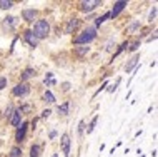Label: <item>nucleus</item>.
I'll use <instances>...</instances> for the list:
<instances>
[{"instance_id":"f257e3e1","label":"nucleus","mask_w":158,"mask_h":157,"mask_svg":"<svg viewBox=\"0 0 158 157\" xmlns=\"http://www.w3.org/2000/svg\"><path fill=\"white\" fill-rule=\"evenodd\" d=\"M95 39H97V28L95 27H87L73 39V44L75 45H88Z\"/></svg>"},{"instance_id":"f03ea898","label":"nucleus","mask_w":158,"mask_h":157,"mask_svg":"<svg viewBox=\"0 0 158 157\" xmlns=\"http://www.w3.org/2000/svg\"><path fill=\"white\" fill-rule=\"evenodd\" d=\"M32 32H33V35H35L38 40L45 39V37L50 33V24H48V20H47V19H38L37 22L33 24Z\"/></svg>"},{"instance_id":"7ed1b4c3","label":"nucleus","mask_w":158,"mask_h":157,"mask_svg":"<svg viewBox=\"0 0 158 157\" xmlns=\"http://www.w3.org/2000/svg\"><path fill=\"white\" fill-rule=\"evenodd\" d=\"M102 5V0H85V2H80L78 3V8L85 14H88V12H93L97 7Z\"/></svg>"},{"instance_id":"20e7f679","label":"nucleus","mask_w":158,"mask_h":157,"mask_svg":"<svg viewBox=\"0 0 158 157\" xmlns=\"http://www.w3.org/2000/svg\"><path fill=\"white\" fill-rule=\"evenodd\" d=\"M12 94H14L15 97H27L28 94H30V85H28L27 82H20L14 87Z\"/></svg>"},{"instance_id":"39448f33","label":"nucleus","mask_w":158,"mask_h":157,"mask_svg":"<svg viewBox=\"0 0 158 157\" xmlns=\"http://www.w3.org/2000/svg\"><path fill=\"white\" fill-rule=\"evenodd\" d=\"M60 147H62V154L63 157H70V147H72V141H70V135L67 132L62 134L60 139Z\"/></svg>"},{"instance_id":"423d86ee","label":"nucleus","mask_w":158,"mask_h":157,"mask_svg":"<svg viewBox=\"0 0 158 157\" xmlns=\"http://www.w3.org/2000/svg\"><path fill=\"white\" fill-rule=\"evenodd\" d=\"M27 129H28V122H22L19 127H17V132H15V142L17 144H22L27 137Z\"/></svg>"},{"instance_id":"0eeeda50","label":"nucleus","mask_w":158,"mask_h":157,"mask_svg":"<svg viewBox=\"0 0 158 157\" xmlns=\"http://www.w3.org/2000/svg\"><path fill=\"white\" fill-rule=\"evenodd\" d=\"M38 10L37 8H23L22 10V19L27 24H33V20H38Z\"/></svg>"},{"instance_id":"6e6552de","label":"nucleus","mask_w":158,"mask_h":157,"mask_svg":"<svg viewBox=\"0 0 158 157\" xmlns=\"http://www.w3.org/2000/svg\"><path fill=\"white\" fill-rule=\"evenodd\" d=\"M23 40L27 42V44L30 45L32 49H35V47H38V42H40V40H38V39H37L35 35H33L32 28H27V30L23 32Z\"/></svg>"},{"instance_id":"1a4fd4ad","label":"nucleus","mask_w":158,"mask_h":157,"mask_svg":"<svg viewBox=\"0 0 158 157\" xmlns=\"http://www.w3.org/2000/svg\"><path fill=\"white\" fill-rule=\"evenodd\" d=\"M17 17H12V15H8L5 17V19L2 20V27L5 28L7 32H12V30H15V27H17Z\"/></svg>"},{"instance_id":"9d476101","label":"nucleus","mask_w":158,"mask_h":157,"mask_svg":"<svg viewBox=\"0 0 158 157\" xmlns=\"http://www.w3.org/2000/svg\"><path fill=\"white\" fill-rule=\"evenodd\" d=\"M128 5V2H125V0H120V2H115L113 3V8L110 10V19H115V17H118V14L123 10Z\"/></svg>"},{"instance_id":"9b49d317","label":"nucleus","mask_w":158,"mask_h":157,"mask_svg":"<svg viewBox=\"0 0 158 157\" xmlns=\"http://www.w3.org/2000/svg\"><path fill=\"white\" fill-rule=\"evenodd\" d=\"M80 24H82V20H80V19L68 20V24H67V27H65V33H75L77 30H78Z\"/></svg>"},{"instance_id":"f8f14e48","label":"nucleus","mask_w":158,"mask_h":157,"mask_svg":"<svg viewBox=\"0 0 158 157\" xmlns=\"http://www.w3.org/2000/svg\"><path fill=\"white\" fill-rule=\"evenodd\" d=\"M22 116H23L22 110H20V109H15V110H14V114H12L10 119H8V122H10V124L14 125V127H19V125H20V122H22Z\"/></svg>"},{"instance_id":"ddd939ff","label":"nucleus","mask_w":158,"mask_h":157,"mask_svg":"<svg viewBox=\"0 0 158 157\" xmlns=\"http://www.w3.org/2000/svg\"><path fill=\"white\" fill-rule=\"evenodd\" d=\"M138 60H140V55H133V57L127 62V65H125V72H127V74L133 72L136 67H138Z\"/></svg>"},{"instance_id":"4468645a","label":"nucleus","mask_w":158,"mask_h":157,"mask_svg":"<svg viewBox=\"0 0 158 157\" xmlns=\"http://www.w3.org/2000/svg\"><path fill=\"white\" fill-rule=\"evenodd\" d=\"M35 75H37L35 69H25V70H23V74L20 75V80H22V82H25V80H28V79L35 77Z\"/></svg>"},{"instance_id":"2eb2a0df","label":"nucleus","mask_w":158,"mask_h":157,"mask_svg":"<svg viewBox=\"0 0 158 157\" xmlns=\"http://www.w3.org/2000/svg\"><path fill=\"white\" fill-rule=\"evenodd\" d=\"M68 109H70V102H63V104H60V105L57 107L58 116H67V114H68Z\"/></svg>"},{"instance_id":"dca6fc26","label":"nucleus","mask_w":158,"mask_h":157,"mask_svg":"<svg viewBox=\"0 0 158 157\" xmlns=\"http://www.w3.org/2000/svg\"><path fill=\"white\" fill-rule=\"evenodd\" d=\"M108 19H110V12H105V14L102 15V17H97V20H95V28L100 27V25L103 24V22H106Z\"/></svg>"},{"instance_id":"f3484780","label":"nucleus","mask_w":158,"mask_h":157,"mask_svg":"<svg viewBox=\"0 0 158 157\" xmlns=\"http://www.w3.org/2000/svg\"><path fill=\"white\" fill-rule=\"evenodd\" d=\"M44 82H45V85H57V80L53 79V74H52V72H48V74L45 75Z\"/></svg>"},{"instance_id":"a211bd4d","label":"nucleus","mask_w":158,"mask_h":157,"mask_svg":"<svg viewBox=\"0 0 158 157\" xmlns=\"http://www.w3.org/2000/svg\"><path fill=\"white\" fill-rule=\"evenodd\" d=\"M40 150H42V147L38 144H33L30 147V157H40Z\"/></svg>"},{"instance_id":"6ab92c4d","label":"nucleus","mask_w":158,"mask_h":157,"mask_svg":"<svg viewBox=\"0 0 158 157\" xmlns=\"http://www.w3.org/2000/svg\"><path fill=\"white\" fill-rule=\"evenodd\" d=\"M44 100H45V102H48V104H55V100H57V99H55V95L50 90H47L44 94Z\"/></svg>"},{"instance_id":"aec40b11","label":"nucleus","mask_w":158,"mask_h":157,"mask_svg":"<svg viewBox=\"0 0 158 157\" xmlns=\"http://www.w3.org/2000/svg\"><path fill=\"white\" fill-rule=\"evenodd\" d=\"M14 7V2L12 0H0V8L2 10H8V8Z\"/></svg>"},{"instance_id":"412c9836","label":"nucleus","mask_w":158,"mask_h":157,"mask_svg":"<svg viewBox=\"0 0 158 157\" xmlns=\"http://www.w3.org/2000/svg\"><path fill=\"white\" fill-rule=\"evenodd\" d=\"M136 28H140V22H138V20H133V22H131V24L127 27V32H128V33H133Z\"/></svg>"},{"instance_id":"4be33fe9","label":"nucleus","mask_w":158,"mask_h":157,"mask_svg":"<svg viewBox=\"0 0 158 157\" xmlns=\"http://www.w3.org/2000/svg\"><path fill=\"white\" fill-rule=\"evenodd\" d=\"M90 52V47H87V45H85V47H78V49H75V54L77 55H80V57H83L85 54H88Z\"/></svg>"},{"instance_id":"5701e85b","label":"nucleus","mask_w":158,"mask_h":157,"mask_svg":"<svg viewBox=\"0 0 158 157\" xmlns=\"http://www.w3.org/2000/svg\"><path fill=\"white\" fill-rule=\"evenodd\" d=\"M10 157H22V149H20L19 146H17V147H12Z\"/></svg>"},{"instance_id":"b1692460","label":"nucleus","mask_w":158,"mask_h":157,"mask_svg":"<svg viewBox=\"0 0 158 157\" xmlns=\"http://www.w3.org/2000/svg\"><path fill=\"white\" fill-rule=\"evenodd\" d=\"M97 120H98V116H95V117L92 119L90 125H88V129H87V134H92L93 132V129H95V125H97Z\"/></svg>"},{"instance_id":"393cba45","label":"nucleus","mask_w":158,"mask_h":157,"mask_svg":"<svg viewBox=\"0 0 158 157\" xmlns=\"http://www.w3.org/2000/svg\"><path fill=\"white\" fill-rule=\"evenodd\" d=\"M14 105H12V104H8V107L5 109V112H3V117H5V119H10V116H12V114H14Z\"/></svg>"},{"instance_id":"a878e982","label":"nucleus","mask_w":158,"mask_h":157,"mask_svg":"<svg viewBox=\"0 0 158 157\" xmlns=\"http://www.w3.org/2000/svg\"><path fill=\"white\" fill-rule=\"evenodd\" d=\"M156 19V7H152L150 14H148V22H153Z\"/></svg>"},{"instance_id":"bb28decb","label":"nucleus","mask_w":158,"mask_h":157,"mask_svg":"<svg viewBox=\"0 0 158 157\" xmlns=\"http://www.w3.org/2000/svg\"><path fill=\"white\" fill-rule=\"evenodd\" d=\"M83 130H85V120H80V124H78V129H77V132H78V135H80V137L83 135Z\"/></svg>"},{"instance_id":"cd10ccee","label":"nucleus","mask_w":158,"mask_h":157,"mask_svg":"<svg viewBox=\"0 0 158 157\" xmlns=\"http://www.w3.org/2000/svg\"><path fill=\"white\" fill-rule=\"evenodd\" d=\"M60 87H62V92H68V90L72 89V84H70V82H63Z\"/></svg>"},{"instance_id":"c85d7f7f","label":"nucleus","mask_w":158,"mask_h":157,"mask_svg":"<svg viewBox=\"0 0 158 157\" xmlns=\"http://www.w3.org/2000/svg\"><path fill=\"white\" fill-rule=\"evenodd\" d=\"M138 47H140V42H138V40H135L133 44H131L130 47H128V50H130V52H135V50L138 49Z\"/></svg>"},{"instance_id":"c756f323","label":"nucleus","mask_w":158,"mask_h":157,"mask_svg":"<svg viewBox=\"0 0 158 157\" xmlns=\"http://www.w3.org/2000/svg\"><path fill=\"white\" fill-rule=\"evenodd\" d=\"M120 80H122V79H120V77H118V79H117V82H115V85H112V87H110V89H108V92H112V94H113V92H115V90H117V87H118V84H120Z\"/></svg>"},{"instance_id":"7c9ffc66","label":"nucleus","mask_w":158,"mask_h":157,"mask_svg":"<svg viewBox=\"0 0 158 157\" xmlns=\"http://www.w3.org/2000/svg\"><path fill=\"white\" fill-rule=\"evenodd\" d=\"M7 87V79L5 77H0V90Z\"/></svg>"},{"instance_id":"2f4dec72","label":"nucleus","mask_w":158,"mask_h":157,"mask_svg":"<svg viewBox=\"0 0 158 157\" xmlns=\"http://www.w3.org/2000/svg\"><path fill=\"white\" fill-rule=\"evenodd\" d=\"M105 87H108V82H106V80H105V82H103V84H102V87H100V89H98V90L95 92V95H98V94H100V92H102V90H105Z\"/></svg>"},{"instance_id":"473e14b6","label":"nucleus","mask_w":158,"mask_h":157,"mask_svg":"<svg viewBox=\"0 0 158 157\" xmlns=\"http://www.w3.org/2000/svg\"><path fill=\"white\" fill-rule=\"evenodd\" d=\"M50 114H52V110H50V109H45L44 112H42V117H44V119H47V117L50 116Z\"/></svg>"},{"instance_id":"72a5a7b5","label":"nucleus","mask_w":158,"mask_h":157,"mask_svg":"<svg viewBox=\"0 0 158 157\" xmlns=\"http://www.w3.org/2000/svg\"><path fill=\"white\" fill-rule=\"evenodd\" d=\"M113 44H115V40L110 39L108 42H106V47H105V49H106V50H112V45H113Z\"/></svg>"},{"instance_id":"f704fd0d","label":"nucleus","mask_w":158,"mask_h":157,"mask_svg":"<svg viewBox=\"0 0 158 157\" xmlns=\"http://www.w3.org/2000/svg\"><path fill=\"white\" fill-rule=\"evenodd\" d=\"M48 137L50 139H55V137H57V130H52V132L48 134Z\"/></svg>"},{"instance_id":"c9c22d12","label":"nucleus","mask_w":158,"mask_h":157,"mask_svg":"<svg viewBox=\"0 0 158 157\" xmlns=\"http://www.w3.org/2000/svg\"><path fill=\"white\" fill-rule=\"evenodd\" d=\"M52 157H58V154H53V155H52Z\"/></svg>"}]
</instances>
